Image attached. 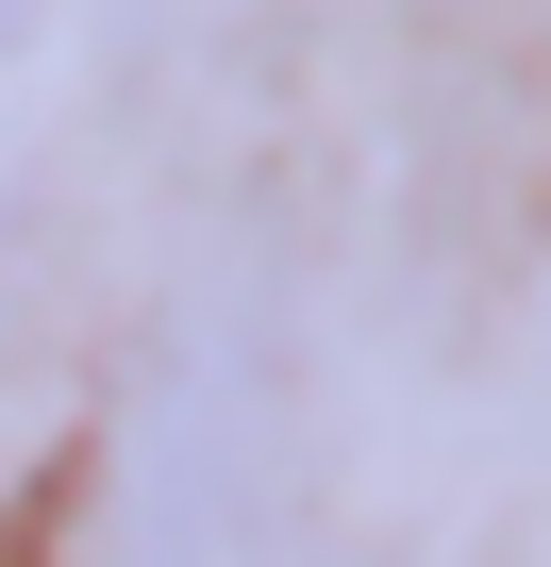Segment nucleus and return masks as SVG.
<instances>
[{"mask_svg":"<svg viewBox=\"0 0 551 567\" xmlns=\"http://www.w3.org/2000/svg\"><path fill=\"white\" fill-rule=\"evenodd\" d=\"M267 501H285V417L251 368L151 351L134 451H118V567H267Z\"/></svg>","mask_w":551,"mask_h":567,"instance_id":"f257e3e1","label":"nucleus"},{"mask_svg":"<svg viewBox=\"0 0 551 567\" xmlns=\"http://www.w3.org/2000/svg\"><path fill=\"white\" fill-rule=\"evenodd\" d=\"M18 34H34V0H0V51H18Z\"/></svg>","mask_w":551,"mask_h":567,"instance_id":"f03ea898","label":"nucleus"}]
</instances>
